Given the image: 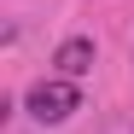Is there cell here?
Wrapping results in <instances>:
<instances>
[{"mask_svg": "<svg viewBox=\"0 0 134 134\" xmlns=\"http://www.w3.org/2000/svg\"><path fill=\"white\" fill-rule=\"evenodd\" d=\"M24 111L35 122H70V111H82V87L70 82V76H41L29 93H24Z\"/></svg>", "mask_w": 134, "mask_h": 134, "instance_id": "obj_1", "label": "cell"}, {"mask_svg": "<svg viewBox=\"0 0 134 134\" xmlns=\"http://www.w3.org/2000/svg\"><path fill=\"white\" fill-rule=\"evenodd\" d=\"M93 58H99V47H93L87 35H70V41H58V53H53L58 76H70V82H82L87 70H93Z\"/></svg>", "mask_w": 134, "mask_h": 134, "instance_id": "obj_2", "label": "cell"}]
</instances>
